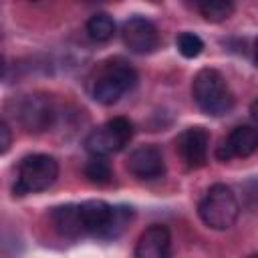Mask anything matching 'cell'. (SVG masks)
I'll use <instances>...</instances> for the list:
<instances>
[{"label":"cell","mask_w":258,"mask_h":258,"mask_svg":"<svg viewBox=\"0 0 258 258\" xmlns=\"http://www.w3.org/2000/svg\"><path fill=\"white\" fill-rule=\"evenodd\" d=\"M191 97L200 111L210 117H222L234 109V93L230 85L220 71L210 67L196 73L191 81Z\"/></svg>","instance_id":"6da1fadb"},{"label":"cell","mask_w":258,"mask_h":258,"mask_svg":"<svg viewBox=\"0 0 258 258\" xmlns=\"http://www.w3.org/2000/svg\"><path fill=\"white\" fill-rule=\"evenodd\" d=\"M200 220L212 230H228L236 224L240 214V204L234 191L226 183H214L206 189L200 206Z\"/></svg>","instance_id":"7a4b0ae2"},{"label":"cell","mask_w":258,"mask_h":258,"mask_svg":"<svg viewBox=\"0 0 258 258\" xmlns=\"http://www.w3.org/2000/svg\"><path fill=\"white\" fill-rule=\"evenodd\" d=\"M135 83H137L135 69L123 58H113L105 62V67L97 75L93 83V97L101 105H113L127 91H131Z\"/></svg>","instance_id":"3957f363"},{"label":"cell","mask_w":258,"mask_h":258,"mask_svg":"<svg viewBox=\"0 0 258 258\" xmlns=\"http://www.w3.org/2000/svg\"><path fill=\"white\" fill-rule=\"evenodd\" d=\"M58 177V163L52 155L46 153H30L22 157L18 163V175L14 183V194H36L48 189Z\"/></svg>","instance_id":"277c9868"},{"label":"cell","mask_w":258,"mask_h":258,"mask_svg":"<svg viewBox=\"0 0 258 258\" xmlns=\"http://www.w3.org/2000/svg\"><path fill=\"white\" fill-rule=\"evenodd\" d=\"M133 137V123L125 117H113L93 129L85 139V149L91 155L107 157L119 153Z\"/></svg>","instance_id":"5b68a950"},{"label":"cell","mask_w":258,"mask_h":258,"mask_svg":"<svg viewBox=\"0 0 258 258\" xmlns=\"http://www.w3.org/2000/svg\"><path fill=\"white\" fill-rule=\"evenodd\" d=\"M121 36L125 46L137 54H149L159 46L157 26L145 16H131L123 22Z\"/></svg>","instance_id":"8992f818"},{"label":"cell","mask_w":258,"mask_h":258,"mask_svg":"<svg viewBox=\"0 0 258 258\" xmlns=\"http://www.w3.org/2000/svg\"><path fill=\"white\" fill-rule=\"evenodd\" d=\"M20 123L30 133H42L52 127L54 121V107L46 95H28L20 103L18 111Z\"/></svg>","instance_id":"52a82bcc"},{"label":"cell","mask_w":258,"mask_h":258,"mask_svg":"<svg viewBox=\"0 0 258 258\" xmlns=\"http://www.w3.org/2000/svg\"><path fill=\"white\" fill-rule=\"evenodd\" d=\"M208 145H210V133L204 127H187L175 139V149L181 161L191 169L206 165Z\"/></svg>","instance_id":"ba28073f"},{"label":"cell","mask_w":258,"mask_h":258,"mask_svg":"<svg viewBox=\"0 0 258 258\" xmlns=\"http://www.w3.org/2000/svg\"><path fill=\"white\" fill-rule=\"evenodd\" d=\"M127 169L139 179H157L165 173V159L157 145H139L127 157Z\"/></svg>","instance_id":"9c48e42d"},{"label":"cell","mask_w":258,"mask_h":258,"mask_svg":"<svg viewBox=\"0 0 258 258\" xmlns=\"http://www.w3.org/2000/svg\"><path fill=\"white\" fill-rule=\"evenodd\" d=\"M258 149V127L240 125L228 133V137L216 149V157L220 161H228L232 157H248Z\"/></svg>","instance_id":"30bf717a"},{"label":"cell","mask_w":258,"mask_h":258,"mask_svg":"<svg viewBox=\"0 0 258 258\" xmlns=\"http://www.w3.org/2000/svg\"><path fill=\"white\" fill-rule=\"evenodd\" d=\"M135 258H171V234L167 226L153 224L145 228L137 238Z\"/></svg>","instance_id":"8fae6325"},{"label":"cell","mask_w":258,"mask_h":258,"mask_svg":"<svg viewBox=\"0 0 258 258\" xmlns=\"http://www.w3.org/2000/svg\"><path fill=\"white\" fill-rule=\"evenodd\" d=\"M115 206L103 202V200H87L79 204V214L83 222V232L85 236H95V238H105V232L111 224Z\"/></svg>","instance_id":"7c38bea8"},{"label":"cell","mask_w":258,"mask_h":258,"mask_svg":"<svg viewBox=\"0 0 258 258\" xmlns=\"http://www.w3.org/2000/svg\"><path fill=\"white\" fill-rule=\"evenodd\" d=\"M50 222L54 226V230L64 236V238H79L85 236L83 232V222H81V214H79V204H67V206H58L50 212Z\"/></svg>","instance_id":"4fadbf2b"},{"label":"cell","mask_w":258,"mask_h":258,"mask_svg":"<svg viewBox=\"0 0 258 258\" xmlns=\"http://www.w3.org/2000/svg\"><path fill=\"white\" fill-rule=\"evenodd\" d=\"M87 32L97 42H107L115 34V20L107 12H97L87 20Z\"/></svg>","instance_id":"5bb4252c"},{"label":"cell","mask_w":258,"mask_h":258,"mask_svg":"<svg viewBox=\"0 0 258 258\" xmlns=\"http://www.w3.org/2000/svg\"><path fill=\"white\" fill-rule=\"evenodd\" d=\"M85 175H87V179L91 183L105 185V183H109L113 179V167L107 161V157L91 155V159L85 163Z\"/></svg>","instance_id":"9a60e30c"},{"label":"cell","mask_w":258,"mask_h":258,"mask_svg":"<svg viewBox=\"0 0 258 258\" xmlns=\"http://www.w3.org/2000/svg\"><path fill=\"white\" fill-rule=\"evenodd\" d=\"M198 10L202 12V16L210 22H222L226 18L232 16L234 12V4L228 0H206L198 4Z\"/></svg>","instance_id":"2e32d148"},{"label":"cell","mask_w":258,"mask_h":258,"mask_svg":"<svg viewBox=\"0 0 258 258\" xmlns=\"http://www.w3.org/2000/svg\"><path fill=\"white\" fill-rule=\"evenodd\" d=\"M131 220H133V208H129V206H115L111 224H109L103 240H115V238H119L127 230V226L131 224Z\"/></svg>","instance_id":"e0dca14e"},{"label":"cell","mask_w":258,"mask_h":258,"mask_svg":"<svg viewBox=\"0 0 258 258\" xmlns=\"http://www.w3.org/2000/svg\"><path fill=\"white\" fill-rule=\"evenodd\" d=\"M175 46L181 56L185 58H196L204 50V40L196 32H179L175 38Z\"/></svg>","instance_id":"ac0fdd59"},{"label":"cell","mask_w":258,"mask_h":258,"mask_svg":"<svg viewBox=\"0 0 258 258\" xmlns=\"http://www.w3.org/2000/svg\"><path fill=\"white\" fill-rule=\"evenodd\" d=\"M10 141H12V135H10V127L6 121L0 123V153H6L8 147H10Z\"/></svg>","instance_id":"d6986e66"},{"label":"cell","mask_w":258,"mask_h":258,"mask_svg":"<svg viewBox=\"0 0 258 258\" xmlns=\"http://www.w3.org/2000/svg\"><path fill=\"white\" fill-rule=\"evenodd\" d=\"M252 117L258 121V101H254V105H252Z\"/></svg>","instance_id":"ffe728a7"},{"label":"cell","mask_w":258,"mask_h":258,"mask_svg":"<svg viewBox=\"0 0 258 258\" xmlns=\"http://www.w3.org/2000/svg\"><path fill=\"white\" fill-rule=\"evenodd\" d=\"M254 60H256V64H258V40H256V44H254Z\"/></svg>","instance_id":"44dd1931"},{"label":"cell","mask_w":258,"mask_h":258,"mask_svg":"<svg viewBox=\"0 0 258 258\" xmlns=\"http://www.w3.org/2000/svg\"><path fill=\"white\" fill-rule=\"evenodd\" d=\"M248 258H258V252H256V254H252V256H248Z\"/></svg>","instance_id":"7402d4cb"}]
</instances>
